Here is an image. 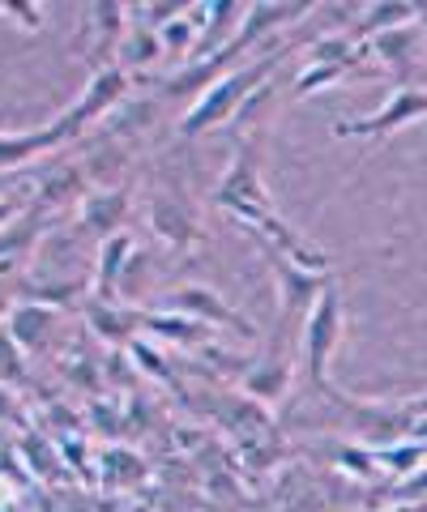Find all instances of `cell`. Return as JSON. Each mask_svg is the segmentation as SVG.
<instances>
[{"mask_svg":"<svg viewBox=\"0 0 427 512\" xmlns=\"http://www.w3.org/2000/svg\"><path fill=\"white\" fill-rule=\"evenodd\" d=\"M129 86H133V73H124L120 64H112V69H103V73H90V82L82 86L77 103L65 111V116L86 133L90 124H99V120L112 116V111H120V103L129 99Z\"/></svg>","mask_w":427,"mask_h":512,"instance_id":"8fae6325","label":"cell"},{"mask_svg":"<svg viewBox=\"0 0 427 512\" xmlns=\"http://www.w3.org/2000/svg\"><path fill=\"white\" fill-rule=\"evenodd\" d=\"M427 500V466L415 470L410 478L398 483V495H393V504H423Z\"/></svg>","mask_w":427,"mask_h":512,"instance_id":"4316f807","label":"cell"},{"mask_svg":"<svg viewBox=\"0 0 427 512\" xmlns=\"http://www.w3.org/2000/svg\"><path fill=\"white\" fill-rule=\"evenodd\" d=\"M82 137V128H77L65 111L52 120V124H43V128H30V133H0V175L5 171H18L26 163H35V158L43 154H52L60 146H69V141Z\"/></svg>","mask_w":427,"mask_h":512,"instance_id":"30bf717a","label":"cell"},{"mask_svg":"<svg viewBox=\"0 0 427 512\" xmlns=\"http://www.w3.org/2000/svg\"><path fill=\"white\" fill-rule=\"evenodd\" d=\"M291 380H295L291 350L274 346L261 363H252L248 372L240 376V393L248 397V402H265V406H270V402H282V397L291 393Z\"/></svg>","mask_w":427,"mask_h":512,"instance_id":"2e32d148","label":"cell"},{"mask_svg":"<svg viewBox=\"0 0 427 512\" xmlns=\"http://www.w3.org/2000/svg\"><path fill=\"white\" fill-rule=\"evenodd\" d=\"M257 248L265 252V265H270V274H274V291H278V316H282V325L295 316H308L312 312V303L321 299V291L334 278L329 274H308V269H299L291 265L282 252H274L270 244H261L257 239Z\"/></svg>","mask_w":427,"mask_h":512,"instance_id":"ba28073f","label":"cell"},{"mask_svg":"<svg viewBox=\"0 0 427 512\" xmlns=\"http://www.w3.org/2000/svg\"><path fill=\"white\" fill-rule=\"evenodd\" d=\"M419 18L415 0H376V5H363L355 18V43H368L376 35H385L393 26H406Z\"/></svg>","mask_w":427,"mask_h":512,"instance_id":"ac0fdd59","label":"cell"},{"mask_svg":"<svg viewBox=\"0 0 427 512\" xmlns=\"http://www.w3.org/2000/svg\"><path fill=\"white\" fill-rule=\"evenodd\" d=\"M342 286L329 282L321 299L312 303V312L304 316V380L312 393H329V363H334V350L342 342Z\"/></svg>","mask_w":427,"mask_h":512,"instance_id":"7a4b0ae2","label":"cell"},{"mask_svg":"<svg viewBox=\"0 0 427 512\" xmlns=\"http://www.w3.org/2000/svg\"><path fill=\"white\" fill-rule=\"evenodd\" d=\"M334 466L351 478H363V483L385 474L381 461H376V448H368V444H334Z\"/></svg>","mask_w":427,"mask_h":512,"instance_id":"44dd1931","label":"cell"},{"mask_svg":"<svg viewBox=\"0 0 427 512\" xmlns=\"http://www.w3.org/2000/svg\"><path fill=\"white\" fill-rule=\"evenodd\" d=\"M346 77V69H338V64H321V60H308L304 69L295 73V99H312V94H321L329 86H338Z\"/></svg>","mask_w":427,"mask_h":512,"instance_id":"7402d4cb","label":"cell"},{"mask_svg":"<svg viewBox=\"0 0 427 512\" xmlns=\"http://www.w3.org/2000/svg\"><path fill=\"white\" fill-rule=\"evenodd\" d=\"M158 39H163V52H176V56L193 60V52H197V18H193V9H188L184 18H176V22H167L163 30H158Z\"/></svg>","mask_w":427,"mask_h":512,"instance_id":"cb8c5ba5","label":"cell"},{"mask_svg":"<svg viewBox=\"0 0 427 512\" xmlns=\"http://www.w3.org/2000/svg\"><path fill=\"white\" fill-rule=\"evenodd\" d=\"M363 47L381 60V69H389L393 77H398V86H423V77H427V30L419 26V18L385 30V35L368 39Z\"/></svg>","mask_w":427,"mask_h":512,"instance_id":"5b68a950","label":"cell"},{"mask_svg":"<svg viewBox=\"0 0 427 512\" xmlns=\"http://www.w3.org/2000/svg\"><path fill=\"white\" fill-rule=\"evenodd\" d=\"M308 13H316L312 0H252V5H244V18H240V35L231 39V52L235 56H248L252 47H270L278 43L274 35L282 26L291 22H304Z\"/></svg>","mask_w":427,"mask_h":512,"instance_id":"52a82bcc","label":"cell"},{"mask_svg":"<svg viewBox=\"0 0 427 512\" xmlns=\"http://www.w3.org/2000/svg\"><path fill=\"white\" fill-rule=\"evenodd\" d=\"M141 333H146L150 342H158V346H188V350H205L214 342V333L218 329H210V325H201V320H193V316H184V312H167V308H154V312H146L141 316Z\"/></svg>","mask_w":427,"mask_h":512,"instance_id":"e0dca14e","label":"cell"},{"mask_svg":"<svg viewBox=\"0 0 427 512\" xmlns=\"http://www.w3.org/2000/svg\"><path fill=\"white\" fill-rule=\"evenodd\" d=\"M287 52H291V43L278 39L265 56L240 64V69H231L218 86L197 94V103L180 116V137H201V133H214V128H223L227 120H240V111L252 103V94H257L274 77V69L287 60Z\"/></svg>","mask_w":427,"mask_h":512,"instance_id":"6da1fadb","label":"cell"},{"mask_svg":"<svg viewBox=\"0 0 427 512\" xmlns=\"http://www.w3.org/2000/svg\"><path fill=\"white\" fill-rule=\"evenodd\" d=\"M150 231L176 252L201 244V218L184 184H158V192L150 197Z\"/></svg>","mask_w":427,"mask_h":512,"instance_id":"8992f818","label":"cell"},{"mask_svg":"<svg viewBox=\"0 0 427 512\" xmlns=\"http://www.w3.org/2000/svg\"><path fill=\"white\" fill-rule=\"evenodd\" d=\"M137 256V239L129 231H120L103 244H94V269H90V286H94V299H107V303H120V286H124V274H129Z\"/></svg>","mask_w":427,"mask_h":512,"instance_id":"9a60e30c","label":"cell"},{"mask_svg":"<svg viewBox=\"0 0 427 512\" xmlns=\"http://www.w3.org/2000/svg\"><path fill=\"white\" fill-rule=\"evenodd\" d=\"M0 13H5L18 30H30V35L43 30V5L39 0H0Z\"/></svg>","mask_w":427,"mask_h":512,"instance_id":"484cf974","label":"cell"},{"mask_svg":"<svg viewBox=\"0 0 427 512\" xmlns=\"http://www.w3.org/2000/svg\"><path fill=\"white\" fill-rule=\"evenodd\" d=\"M376 461H381L385 474H393L402 483V478H410L415 470L427 466V440H410V436L389 440V444L376 448Z\"/></svg>","mask_w":427,"mask_h":512,"instance_id":"ffe728a7","label":"cell"},{"mask_svg":"<svg viewBox=\"0 0 427 512\" xmlns=\"http://www.w3.org/2000/svg\"><path fill=\"white\" fill-rule=\"evenodd\" d=\"M86 18H90V30H94L86 64H90V73H103V69L116 64L120 43H124V35H129V22H133L129 5H120V0H99V5L86 9Z\"/></svg>","mask_w":427,"mask_h":512,"instance_id":"4fadbf2b","label":"cell"},{"mask_svg":"<svg viewBox=\"0 0 427 512\" xmlns=\"http://www.w3.org/2000/svg\"><path fill=\"white\" fill-rule=\"evenodd\" d=\"M163 308H167V312L193 316V320H201V325H210V329H218V333H235V338H244V342L261 338V329L252 325V320H248L240 308H231V303L218 295L214 286H205V282H184V286H176V291L163 299Z\"/></svg>","mask_w":427,"mask_h":512,"instance_id":"277c9868","label":"cell"},{"mask_svg":"<svg viewBox=\"0 0 427 512\" xmlns=\"http://www.w3.org/2000/svg\"><path fill=\"white\" fill-rule=\"evenodd\" d=\"M60 320H65L60 308L22 299V303H13L5 329H9V338L22 346L26 359H43V355H56L60 350Z\"/></svg>","mask_w":427,"mask_h":512,"instance_id":"9c48e42d","label":"cell"},{"mask_svg":"<svg viewBox=\"0 0 427 512\" xmlns=\"http://www.w3.org/2000/svg\"><path fill=\"white\" fill-rule=\"evenodd\" d=\"M26 380H30V367H26L22 346L9 338V329H0V384H9V389H22Z\"/></svg>","mask_w":427,"mask_h":512,"instance_id":"d4e9b609","label":"cell"},{"mask_svg":"<svg viewBox=\"0 0 427 512\" xmlns=\"http://www.w3.org/2000/svg\"><path fill=\"white\" fill-rule=\"evenodd\" d=\"M129 205H133V197L124 184H99V188L86 192L82 205H77V222H82V231L94 239V244H103V239L124 231Z\"/></svg>","mask_w":427,"mask_h":512,"instance_id":"7c38bea8","label":"cell"},{"mask_svg":"<svg viewBox=\"0 0 427 512\" xmlns=\"http://www.w3.org/2000/svg\"><path fill=\"white\" fill-rule=\"evenodd\" d=\"M9 312H13V303H9L5 295H0V329H5V320H9Z\"/></svg>","mask_w":427,"mask_h":512,"instance_id":"f546056e","label":"cell"},{"mask_svg":"<svg viewBox=\"0 0 427 512\" xmlns=\"http://www.w3.org/2000/svg\"><path fill=\"white\" fill-rule=\"evenodd\" d=\"M82 316H86V329L94 333L99 342H107L112 350H129L141 338V316L146 308H129V303H107V299H86L82 303Z\"/></svg>","mask_w":427,"mask_h":512,"instance_id":"5bb4252c","label":"cell"},{"mask_svg":"<svg viewBox=\"0 0 427 512\" xmlns=\"http://www.w3.org/2000/svg\"><path fill=\"white\" fill-rule=\"evenodd\" d=\"M133 18V13H129ZM158 56H167L163 52V39H158V30H150L146 22H129V35H124V43H120V56H116V64L124 73H137V69H146V64H154Z\"/></svg>","mask_w":427,"mask_h":512,"instance_id":"d6986e66","label":"cell"},{"mask_svg":"<svg viewBox=\"0 0 427 512\" xmlns=\"http://www.w3.org/2000/svg\"><path fill=\"white\" fill-rule=\"evenodd\" d=\"M389 512H427V500L423 504H393Z\"/></svg>","mask_w":427,"mask_h":512,"instance_id":"f1b7e54d","label":"cell"},{"mask_svg":"<svg viewBox=\"0 0 427 512\" xmlns=\"http://www.w3.org/2000/svg\"><path fill=\"white\" fill-rule=\"evenodd\" d=\"M129 359L137 363V372H146V376H154V380H163V384H171L176 389V372H171V363H167V355L158 350V342H150L146 333L129 346Z\"/></svg>","mask_w":427,"mask_h":512,"instance_id":"603a6c76","label":"cell"},{"mask_svg":"<svg viewBox=\"0 0 427 512\" xmlns=\"http://www.w3.org/2000/svg\"><path fill=\"white\" fill-rule=\"evenodd\" d=\"M427 120V86H398L381 103V111L372 116H346L334 124V137L346 141V137H359V141H372L381 146L389 141L398 128H410V124H423Z\"/></svg>","mask_w":427,"mask_h":512,"instance_id":"3957f363","label":"cell"},{"mask_svg":"<svg viewBox=\"0 0 427 512\" xmlns=\"http://www.w3.org/2000/svg\"><path fill=\"white\" fill-rule=\"evenodd\" d=\"M9 423H22V402H18V389L0 384V427H9Z\"/></svg>","mask_w":427,"mask_h":512,"instance_id":"83f0119b","label":"cell"}]
</instances>
